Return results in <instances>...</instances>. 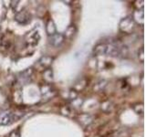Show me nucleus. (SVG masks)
<instances>
[{"mask_svg":"<svg viewBox=\"0 0 146 137\" xmlns=\"http://www.w3.org/2000/svg\"><path fill=\"white\" fill-rule=\"evenodd\" d=\"M95 54L105 55L112 57H126L128 55V48L120 41H111L110 43H100L95 46L93 49Z\"/></svg>","mask_w":146,"mask_h":137,"instance_id":"1","label":"nucleus"},{"mask_svg":"<svg viewBox=\"0 0 146 137\" xmlns=\"http://www.w3.org/2000/svg\"><path fill=\"white\" fill-rule=\"evenodd\" d=\"M135 22L133 21L131 17H126L121 20L119 27L120 30L125 34H131V32L135 29Z\"/></svg>","mask_w":146,"mask_h":137,"instance_id":"2","label":"nucleus"},{"mask_svg":"<svg viewBox=\"0 0 146 137\" xmlns=\"http://www.w3.org/2000/svg\"><path fill=\"white\" fill-rule=\"evenodd\" d=\"M40 39V34L36 29H32L24 36V40L27 46H36L38 45Z\"/></svg>","mask_w":146,"mask_h":137,"instance_id":"3","label":"nucleus"},{"mask_svg":"<svg viewBox=\"0 0 146 137\" xmlns=\"http://www.w3.org/2000/svg\"><path fill=\"white\" fill-rule=\"evenodd\" d=\"M15 20L22 26L27 25L31 20V16L29 12H27L26 10H21L17 11L15 15Z\"/></svg>","mask_w":146,"mask_h":137,"instance_id":"4","label":"nucleus"},{"mask_svg":"<svg viewBox=\"0 0 146 137\" xmlns=\"http://www.w3.org/2000/svg\"><path fill=\"white\" fill-rule=\"evenodd\" d=\"M64 41H65L64 34L58 33V32H56L55 34L48 37V43L54 48L60 47V46L64 43Z\"/></svg>","mask_w":146,"mask_h":137,"instance_id":"5","label":"nucleus"},{"mask_svg":"<svg viewBox=\"0 0 146 137\" xmlns=\"http://www.w3.org/2000/svg\"><path fill=\"white\" fill-rule=\"evenodd\" d=\"M13 122H15L13 112L10 111H3L0 112V126L9 125Z\"/></svg>","mask_w":146,"mask_h":137,"instance_id":"6","label":"nucleus"},{"mask_svg":"<svg viewBox=\"0 0 146 137\" xmlns=\"http://www.w3.org/2000/svg\"><path fill=\"white\" fill-rule=\"evenodd\" d=\"M33 68H27L24 71H22L19 76H18V80H19L21 83H27V82H29L31 78H32V75H33Z\"/></svg>","mask_w":146,"mask_h":137,"instance_id":"7","label":"nucleus"},{"mask_svg":"<svg viewBox=\"0 0 146 137\" xmlns=\"http://www.w3.org/2000/svg\"><path fill=\"white\" fill-rule=\"evenodd\" d=\"M132 19L135 22V24L143 27L144 25V12L143 10H136L132 15Z\"/></svg>","mask_w":146,"mask_h":137,"instance_id":"8","label":"nucleus"},{"mask_svg":"<svg viewBox=\"0 0 146 137\" xmlns=\"http://www.w3.org/2000/svg\"><path fill=\"white\" fill-rule=\"evenodd\" d=\"M54 61V58L51 56H43L38 61V65L44 68H48Z\"/></svg>","mask_w":146,"mask_h":137,"instance_id":"9","label":"nucleus"},{"mask_svg":"<svg viewBox=\"0 0 146 137\" xmlns=\"http://www.w3.org/2000/svg\"><path fill=\"white\" fill-rule=\"evenodd\" d=\"M46 31H47L48 37L55 34L57 32V27L55 26V23L52 19L48 20L47 24H46Z\"/></svg>","mask_w":146,"mask_h":137,"instance_id":"10","label":"nucleus"},{"mask_svg":"<svg viewBox=\"0 0 146 137\" xmlns=\"http://www.w3.org/2000/svg\"><path fill=\"white\" fill-rule=\"evenodd\" d=\"M79 122L80 124L84 126H88L92 122V118L89 114H81V115L79 116Z\"/></svg>","mask_w":146,"mask_h":137,"instance_id":"11","label":"nucleus"},{"mask_svg":"<svg viewBox=\"0 0 146 137\" xmlns=\"http://www.w3.org/2000/svg\"><path fill=\"white\" fill-rule=\"evenodd\" d=\"M43 79L48 82V83H50V82H52L53 80H54V74H53V71L51 68H46L44 70V73H43Z\"/></svg>","mask_w":146,"mask_h":137,"instance_id":"12","label":"nucleus"},{"mask_svg":"<svg viewBox=\"0 0 146 137\" xmlns=\"http://www.w3.org/2000/svg\"><path fill=\"white\" fill-rule=\"evenodd\" d=\"M77 32V29L76 27L74 25H70V27H68L66 32H65V35H64V37H65V39H71L73 36L75 35V33Z\"/></svg>","mask_w":146,"mask_h":137,"instance_id":"13","label":"nucleus"},{"mask_svg":"<svg viewBox=\"0 0 146 137\" xmlns=\"http://www.w3.org/2000/svg\"><path fill=\"white\" fill-rule=\"evenodd\" d=\"M100 108H102V110L104 112H111L113 106L111 100H105V102H103L100 104Z\"/></svg>","mask_w":146,"mask_h":137,"instance_id":"14","label":"nucleus"},{"mask_svg":"<svg viewBox=\"0 0 146 137\" xmlns=\"http://www.w3.org/2000/svg\"><path fill=\"white\" fill-rule=\"evenodd\" d=\"M132 109L137 114H143L144 112V106L143 102H137L132 105Z\"/></svg>","mask_w":146,"mask_h":137,"instance_id":"15","label":"nucleus"},{"mask_svg":"<svg viewBox=\"0 0 146 137\" xmlns=\"http://www.w3.org/2000/svg\"><path fill=\"white\" fill-rule=\"evenodd\" d=\"M107 80H100V81H99L98 83H96L95 84V86H94V88H93V90H96V91H102V90H104L105 89V87L107 86Z\"/></svg>","mask_w":146,"mask_h":137,"instance_id":"16","label":"nucleus"},{"mask_svg":"<svg viewBox=\"0 0 146 137\" xmlns=\"http://www.w3.org/2000/svg\"><path fill=\"white\" fill-rule=\"evenodd\" d=\"M40 90L43 95H47L50 92H52V87L50 84H46L40 87Z\"/></svg>","mask_w":146,"mask_h":137,"instance_id":"17","label":"nucleus"},{"mask_svg":"<svg viewBox=\"0 0 146 137\" xmlns=\"http://www.w3.org/2000/svg\"><path fill=\"white\" fill-rule=\"evenodd\" d=\"M138 58L141 61V62H143L144 61V49L143 47H141L138 52Z\"/></svg>","mask_w":146,"mask_h":137,"instance_id":"18","label":"nucleus"},{"mask_svg":"<svg viewBox=\"0 0 146 137\" xmlns=\"http://www.w3.org/2000/svg\"><path fill=\"white\" fill-rule=\"evenodd\" d=\"M9 137H20V130L19 129H16L15 131H13Z\"/></svg>","mask_w":146,"mask_h":137,"instance_id":"19","label":"nucleus"},{"mask_svg":"<svg viewBox=\"0 0 146 137\" xmlns=\"http://www.w3.org/2000/svg\"><path fill=\"white\" fill-rule=\"evenodd\" d=\"M61 113L63 114V115H70V108H68V107H63L61 109Z\"/></svg>","mask_w":146,"mask_h":137,"instance_id":"20","label":"nucleus"}]
</instances>
